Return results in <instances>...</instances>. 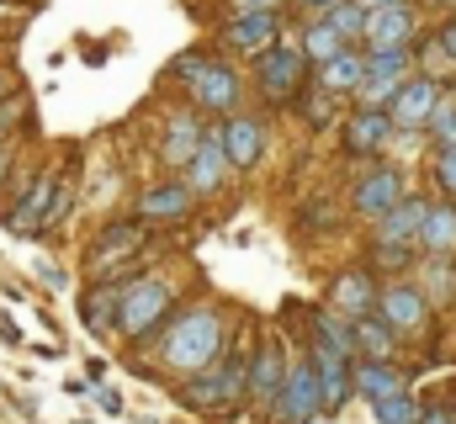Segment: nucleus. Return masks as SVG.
<instances>
[{
  "label": "nucleus",
  "mask_w": 456,
  "mask_h": 424,
  "mask_svg": "<svg viewBox=\"0 0 456 424\" xmlns=\"http://www.w3.org/2000/svg\"><path fill=\"white\" fill-rule=\"evenodd\" d=\"M361 86H366V53L345 48L330 64H319V91H324V96H350V91H361Z\"/></svg>",
  "instance_id": "obj_20"
},
{
  "label": "nucleus",
  "mask_w": 456,
  "mask_h": 424,
  "mask_svg": "<svg viewBox=\"0 0 456 424\" xmlns=\"http://www.w3.org/2000/svg\"><path fill=\"white\" fill-rule=\"evenodd\" d=\"M330 308L350 323H361V318H371L382 308V292H377V281H371V271H345L340 281L330 287Z\"/></svg>",
  "instance_id": "obj_8"
},
{
  "label": "nucleus",
  "mask_w": 456,
  "mask_h": 424,
  "mask_svg": "<svg viewBox=\"0 0 456 424\" xmlns=\"http://www.w3.org/2000/svg\"><path fill=\"white\" fill-rule=\"evenodd\" d=\"M366 43H371L366 53H382V48H409V43H414V11H409V0L371 11V21H366Z\"/></svg>",
  "instance_id": "obj_10"
},
{
  "label": "nucleus",
  "mask_w": 456,
  "mask_h": 424,
  "mask_svg": "<svg viewBox=\"0 0 456 424\" xmlns=\"http://www.w3.org/2000/svg\"><path fill=\"white\" fill-rule=\"evenodd\" d=\"M398 202H403V175H398V170H371V175L355 186V212H361V217H387Z\"/></svg>",
  "instance_id": "obj_14"
},
{
  "label": "nucleus",
  "mask_w": 456,
  "mask_h": 424,
  "mask_svg": "<svg viewBox=\"0 0 456 424\" xmlns=\"http://www.w3.org/2000/svg\"><path fill=\"white\" fill-rule=\"evenodd\" d=\"M5 91H11V75H5V69H0V96H5Z\"/></svg>",
  "instance_id": "obj_41"
},
{
  "label": "nucleus",
  "mask_w": 456,
  "mask_h": 424,
  "mask_svg": "<svg viewBox=\"0 0 456 424\" xmlns=\"http://www.w3.org/2000/svg\"><path fill=\"white\" fill-rule=\"evenodd\" d=\"M393 127H398V122H393L387 106H361V111L350 117V127H345V143H350V154H371V149L387 143Z\"/></svg>",
  "instance_id": "obj_17"
},
{
  "label": "nucleus",
  "mask_w": 456,
  "mask_h": 424,
  "mask_svg": "<svg viewBox=\"0 0 456 424\" xmlns=\"http://www.w3.org/2000/svg\"><path fill=\"white\" fill-rule=\"evenodd\" d=\"M324 409V377H319V361L303 355L292 371H287V387L276 398V424H314V414Z\"/></svg>",
  "instance_id": "obj_4"
},
{
  "label": "nucleus",
  "mask_w": 456,
  "mask_h": 424,
  "mask_svg": "<svg viewBox=\"0 0 456 424\" xmlns=\"http://www.w3.org/2000/svg\"><path fill=\"white\" fill-rule=\"evenodd\" d=\"M419 244L430 255H452L456 249V208H430L425 228H419Z\"/></svg>",
  "instance_id": "obj_28"
},
{
  "label": "nucleus",
  "mask_w": 456,
  "mask_h": 424,
  "mask_svg": "<svg viewBox=\"0 0 456 424\" xmlns=\"http://www.w3.org/2000/svg\"><path fill=\"white\" fill-rule=\"evenodd\" d=\"M419 424H456V409H452V404H436V409H425V414H419Z\"/></svg>",
  "instance_id": "obj_34"
},
{
  "label": "nucleus",
  "mask_w": 456,
  "mask_h": 424,
  "mask_svg": "<svg viewBox=\"0 0 456 424\" xmlns=\"http://www.w3.org/2000/svg\"><path fill=\"white\" fill-rule=\"evenodd\" d=\"M239 5H244V11H265L271 0H239Z\"/></svg>",
  "instance_id": "obj_40"
},
{
  "label": "nucleus",
  "mask_w": 456,
  "mask_h": 424,
  "mask_svg": "<svg viewBox=\"0 0 456 424\" xmlns=\"http://www.w3.org/2000/svg\"><path fill=\"white\" fill-rule=\"evenodd\" d=\"M80 318H86V329H91V334L117 329V318H122V287H112V281L91 287V292L80 298Z\"/></svg>",
  "instance_id": "obj_22"
},
{
  "label": "nucleus",
  "mask_w": 456,
  "mask_h": 424,
  "mask_svg": "<svg viewBox=\"0 0 456 424\" xmlns=\"http://www.w3.org/2000/svg\"><path fill=\"white\" fill-rule=\"evenodd\" d=\"M314 361H319V377H324V409H340L345 398H350V382H355V371L345 366L350 355H340V350H330L324 339H314V350H308Z\"/></svg>",
  "instance_id": "obj_21"
},
{
  "label": "nucleus",
  "mask_w": 456,
  "mask_h": 424,
  "mask_svg": "<svg viewBox=\"0 0 456 424\" xmlns=\"http://www.w3.org/2000/svg\"><path fill=\"white\" fill-rule=\"evenodd\" d=\"M430 175H436L441 192H452L456 197V149H441V154H436V170H430Z\"/></svg>",
  "instance_id": "obj_33"
},
{
  "label": "nucleus",
  "mask_w": 456,
  "mask_h": 424,
  "mask_svg": "<svg viewBox=\"0 0 456 424\" xmlns=\"http://www.w3.org/2000/svg\"><path fill=\"white\" fill-rule=\"evenodd\" d=\"M377 314L387 318L393 329H414V323H425V292L419 287H387Z\"/></svg>",
  "instance_id": "obj_24"
},
{
  "label": "nucleus",
  "mask_w": 456,
  "mask_h": 424,
  "mask_svg": "<svg viewBox=\"0 0 456 424\" xmlns=\"http://www.w3.org/2000/svg\"><path fill=\"white\" fill-rule=\"evenodd\" d=\"M393 339H398V329H393L382 314H371V318L355 323V350L371 355V361H387V355H393Z\"/></svg>",
  "instance_id": "obj_27"
},
{
  "label": "nucleus",
  "mask_w": 456,
  "mask_h": 424,
  "mask_svg": "<svg viewBox=\"0 0 456 424\" xmlns=\"http://www.w3.org/2000/svg\"><path fill=\"white\" fill-rule=\"evenodd\" d=\"M330 21L340 27V32L350 37V43H355V37H366V21H371V11H366L361 0H340V5L330 11Z\"/></svg>",
  "instance_id": "obj_31"
},
{
  "label": "nucleus",
  "mask_w": 456,
  "mask_h": 424,
  "mask_svg": "<svg viewBox=\"0 0 456 424\" xmlns=\"http://www.w3.org/2000/svg\"><path fill=\"white\" fill-rule=\"evenodd\" d=\"M244 393H249V361L244 355H218L213 366L197 371V382H186L181 404H191V409H228Z\"/></svg>",
  "instance_id": "obj_3"
},
{
  "label": "nucleus",
  "mask_w": 456,
  "mask_h": 424,
  "mask_svg": "<svg viewBox=\"0 0 456 424\" xmlns=\"http://www.w3.org/2000/svg\"><path fill=\"white\" fill-rule=\"evenodd\" d=\"M436 106H441V86H436L430 75H419V80H409V86L398 91V102L387 106V111H393L398 127H419V122H430Z\"/></svg>",
  "instance_id": "obj_15"
},
{
  "label": "nucleus",
  "mask_w": 456,
  "mask_h": 424,
  "mask_svg": "<svg viewBox=\"0 0 456 424\" xmlns=\"http://www.w3.org/2000/svg\"><path fill=\"white\" fill-rule=\"evenodd\" d=\"M345 48H350V37H345L330 16H324V21H314V27L303 32V53H308V64H330V59L345 53Z\"/></svg>",
  "instance_id": "obj_26"
},
{
  "label": "nucleus",
  "mask_w": 456,
  "mask_h": 424,
  "mask_svg": "<svg viewBox=\"0 0 456 424\" xmlns=\"http://www.w3.org/2000/svg\"><path fill=\"white\" fill-rule=\"evenodd\" d=\"M255 75H260V91L271 96V102H292L297 91H303V80H308V53L303 48H271V53H260V64H255Z\"/></svg>",
  "instance_id": "obj_5"
},
{
  "label": "nucleus",
  "mask_w": 456,
  "mask_h": 424,
  "mask_svg": "<svg viewBox=\"0 0 456 424\" xmlns=\"http://www.w3.org/2000/svg\"><path fill=\"white\" fill-rule=\"evenodd\" d=\"M170 308H175L170 281H159V276H138L133 287H122V318H117V329H122L127 339H149V334H159V323H165Z\"/></svg>",
  "instance_id": "obj_2"
},
{
  "label": "nucleus",
  "mask_w": 456,
  "mask_h": 424,
  "mask_svg": "<svg viewBox=\"0 0 456 424\" xmlns=\"http://www.w3.org/2000/svg\"><path fill=\"white\" fill-rule=\"evenodd\" d=\"M186 86H191L197 106H208V111H233V106H239V75H233L228 64L202 59V64H197V75H191Z\"/></svg>",
  "instance_id": "obj_9"
},
{
  "label": "nucleus",
  "mask_w": 456,
  "mask_h": 424,
  "mask_svg": "<svg viewBox=\"0 0 456 424\" xmlns=\"http://www.w3.org/2000/svg\"><path fill=\"white\" fill-rule=\"evenodd\" d=\"M281 387H287V361H281V345L271 339V345L255 350V366H249V398H255L260 409H276Z\"/></svg>",
  "instance_id": "obj_12"
},
{
  "label": "nucleus",
  "mask_w": 456,
  "mask_h": 424,
  "mask_svg": "<svg viewBox=\"0 0 456 424\" xmlns=\"http://www.w3.org/2000/svg\"><path fill=\"white\" fill-rule=\"evenodd\" d=\"M430 138L441 143V149H456V102H441L436 111H430Z\"/></svg>",
  "instance_id": "obj_32"
},
{
  "label": "nucleus",
  "mask_w": 456,
  "mask_h": 424,
  "mask_svg": "<svg viewBox=\"0 0 456 424\" xmlns=\"http://www.w3.org/2000/svg\"><path fill=\"white\" fill-rule=\"evenodd\" d=\"M276 37H281L276 11H249V16H239V21H228L224 27V43L228 48H239V53H271Z\"/></svg>",
  "instance_id": "obj_11"
},
{
  "label": "nucleus",
  "mask_w": 456,
  "mask_h": 424,
  "mask_svg": "<svg viewBox=\"0 0 456 424\" xmlns=\"http://www.w3.org/2000/svg\"><path fill=\"white\" fill-rule=\"evenodd\" d=\"M340 0H303V11H335Z\"/></svg>",
  "instance_id": "obj_38"
},
{
  "label": "nucleus",
  "mask_w": 456,
  "mask_h": 424,
  "mask_svg": "<svg viewBox=\"0 0 456 424\" xmlns=\"http://www.w3.org/2000/svg\"><path fill=\"white\" fill-rule=\"evenodd\" d=\"M228 165H233V159H228L224 127H208V138H202L197 159L186 165V170H191V186H197V192H218V186H224V170H228Z\"/></svg>",
  "instance_id": "obj_16"
},
{
  "label": "nucleus",
  "mask_w": 456,
  "mask_h": 424,
  "mask_svg": "<svg viewBox=\"0 0 456 424\" xmlns=\"http://www.w3.org/2000/svg\"><path fill=\"white\" fill-rule=\"evenodd\" d=\"M371 409H377V424H419V409H414V398H409V387H398V393H387V398H377Z\"/></svg>",
  "instance_id": "obj_30"
},
{
  "label": "nucleus",
  "mask_w": 456,
  "mask_h": 424,
  "mask_svg": "<svg viewBox=\"0 0 456 424\" xmlns=\"http://www.w3.org/2000/svg\"><path fill=\"white\" fill-rule=\"evenodd\" d=\"M314 329H319V339H324L330 350L355 355V323H350V318H340L335 308H319V314H314Z\"/></svg>",
  "instance_id": "obj_29"
},
{
  "label": "nucleus",
  "mask_w": 456,
  "mask_h": 424,
  "mask_svg": "<svg viewBox=\"0 0 456 424\" xmlns=\"http://www.w3.org/2000/svg\"><path fill=\"white\" fill-rule=\"evenodd\" d=\"M202 122L197 117H170V127H165V143H159V154H165V165H191L197 159V149H202Z\"/></svg>",
  "instance_id": "obj_23"
},
{
  "label": "nucleus",
  "mask_w": 456,
  "mask_h": 424,
  "mask_svg": "<svg viewBox=\"0 0 456 424\" xmlns=\"http://www.w3.org/2000/svg\"><path fill=\"white\" fill-rule=\"evenodd\" d=\"M0 334H5V345H16V339H21V329H16L5 314H0Z\"/></svg>",
  "instance_id": "obj_37"
},
{
  "label": "nucleus",
  "mask_w": 456,
  "mask_h": 424,
  "mask_svg": "<svg viewBox=\"0 0 456 424\" xmlns=\"http://www.w3.org/2000/svg\"><path fill=\"white\" fill-rule=\"evenodd\" d=\"M409 48H382V53H366V86H361V102L366 106H393L398 91L409 86Z\"/></svg>",
  "instance_id": "obj_6"
},
{
  "label": "nucleus",
  "mask_w": 456,
  "mask_h": 424,
  "mask_svg": "<svg viewBox=\"0 0 456 424\" xmlns=\"http://www.w3.org/2000/svg\"><path fill=\"white\" fill-rule=\"evenodd\" d=\"M436 43H441V48H446V53L456 59V21H446V27L436 32Z\"/></svg>",
  "instance_id": "obj_35"
},
{
  "label": "nucleus",
  "mask_w": 456,
  "mask_h": 424,
  "mask_svg": "<svg viewBox=\"0 0 456 424\" xmlns=\"http://www.w3.org/2000/svg\"><path fill=\"white\" fill-rule=\"evenodd\" d=\"M143 244H149V233H143L138 217H133V223H112V228H102L96 244H91V271L107 276L117 260H143Z\"/></svg>",
  "instance_id": "obj_7"
},
{
  "label": "nucleus",
  "mask_w": 456,
  "mask_h": 424,
  "mask_svg": "<svg viewBox=\"0 0 456 424\" xmlns=\"http://www.w3.org/2000/svg\"><path fill=\"white\" fill-rule=\"evenodd\" d=\"M37 276H43L48 287H64V271H59V265H37Z\"/></svg>",
  "instance_id": "obj_36"
},
{
  "label": "nucleus",
  "mask_w": 456,
  "mask_h": 424,
  "mask_svg": "<svg viewBox=\"0 0 456 424\" xmlns=\"http://www.w3.org/2000/svg\"><path fill=\"white\" fill-rule=\"evenodd\" d=\"M366 11H382V5H398V0H361Z\"/></svg>",
  "instance_id": "obj_39"
},
{
  "label": "nucleus",
  "mask_w": 456,
  "mask_h": 424,
  "mask_svg": "<svg viewBox=\"0 0 456 424\" xmlns=\"http://www.w3.org/2000/svg\"><path fill=\"white\" fill-rule=\"evenodd\" d=\"M0 175H5V149H0Z\"/></svg>",
  "instance_id": "obj_42"
},
{
  "label": "nucleus",
  "mask_w": 456,
  "mask_h": 424,
  "mask_svg": "<svg viewBox=\"0 0 456 424\" xmlns=\"http://www.w3.org/2000/svg\"><path fill=\"white\" fill-rule=\"evenodd\" d=\"M425 217H430V202L403 197L387 217H377V244H414V239H419V228H425Z\"/></svg>",
  "instance_id": "obj_18"
},
{
  "label": "nucleus",
  "mask_w": 456,
  "mask_h": 424,
  "mask_svg": "<svg viewBox=\"0 0 456 424\" xmlns=\"http://www.w3.org/2000/svg\"><path fill=\"white\" fill-rule=\"evenodd\" d=\"M191 197H197V186L191 181H170V186H154V192H143L138 197V223H175V217H186L191 212Z\"/></svg>",
  "instance_id": "obj_13"
},
{
  "label": "nucleus",
  "mask_w": 456,
  "mask_h": 424,
  "mask_svg": "<svg viewBox=\"0 0 456 424\" xmlns=\"http://www.w3.org/2000/svg\"><path fill=\"white\" fill-rule=\"evenodd\" d=\"M224 143H228L233 170H255V159H260V149H265V127H260V117H228L224 122Z\"/></svg>",
  "instance_id": "obj_19"
},
{
  "label": "nucleus",
  "mask_w": 456,
  "mask_h": 424,
  "mask_svg": "<svg viewBox=\"0 0 456 424\" xmlns=\"http://www.w3.org/2000/svg\"><path fill=\"white\" fill-rule=\"evenodd\" d=\"M224 345H228V329H224V314H218V308H186V314L165 329L159 355H165L170 371L197 377L202 366H213V361L224 355Z\"/></svg>",
  "instance_id": "obj_1"
},
{
  "label": "nucleus",
  "mask_w": 456,
  "mask_h": 424,
  "mask_svg": "<svg viewBox=\"0 0 456 424\" xmlns=\"http://www.w3.org/2000/svg\"><path fill=\"white\" fill-rule=\"evenodd\" d=\"M398 387H409L398 366H387V361H371V355L355 366V393H366L371 404H377V398H387V393H398Z\"/></svg>",
  "instance_id": "obj_25"
}]
</instances>
